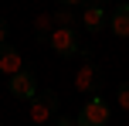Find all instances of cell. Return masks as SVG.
<instances>
[{
	"label": "cell",
	"instance_id": "cell-1",
	"mask_svg": "<svg viewBox=\"0 0 129 126\" xmlns=\"http://www.w3.org/2000/svg\"><path fill=\"white\" fill-rule=\"evenodd\" d=\"M58 92L54 89H48V92H41L38 89V95L34 99H27V116H31V123L34 126H44V123H51L54 116H58Z\"/></svg>",
	"mask_w": 129,
	"mask_h": 126
},
{
	"label": "cell",
	"instance_id": "cell-2",
	"mask_svg": "<svg viewBox=\"0 0 129 126\" xmlns=\"http://www.w3.org/2000/svg\"><path fill=\"white\" fill-rule=\"evenodd\" d=\"M109 119H112V113H109V102H105L99 92H92L88 99L82 102L78 116H75V123H78V126H109Z\"/></svg>",
	"mask_w": 129,
	"mask_h": 126
},
{
	"label": "cell",
	"instance_id": "cell-3",
	"mask_svg": "<svg viewBox=\"0 0 129 126\" xmlns=\"http://www.w3.org/2000/svg\"><path fill=\"white\" fill-rule=\"evenodd\" d=\"M48 44L58 58H78L82 55V38H78V27H54L48 34Z\"/></svg>",
	"mask_w": 129,
	"mask_h": 126
},
{
	"label": "cell",
	"instance_id": "cell-4",
	"mask_svg": "<svg viewBox=\"0 0 129 126\" xmlns=\"http://www.w3.org/2000/svg\"><path fill=\"white\" fill-rule=\"evenodd\" d=\"M7 92L14 95L17 102H27L38 95V75L31 72V68H20V72L10 75V82H7Z\"/></svg>",
	"mask_w": 129,
	"mask_h": 126
},
{
	"label": "cell",
	"instance_id": "cell-5",
	"mask_svg": "<svg viewBox=\"0 0 129 126\" xmlns=\"http://www.w3.org/2000/svg\"><path fill=\"white\" fill-rule=\"evenodd\" d=\"M82 27L88 34H102L105 27H109V10H105V4L85 0V4H82Z\"/></svg>",
	"mask_w": 129,
	"mask_h": 126
},
{
	"label": "cell",
	"instance_id": "cell-6",
	"mask_svg": "<svg viewBox=\"0 0 129 126\" xmlns=\"http://www.w3.org/2000/svg\"><path fill=\"white\" fill-rule=\"evenodd\" d=\"M99 85H102V75H99V65H92L88 58H85V65L75 72V89L78 92H99Z\"/></svg>",
	"mask_w": 129,
	"mask_h": 126
},
{
	"label": "cell",
	"instance_id": "cell-7",
	"mask_svg": "<svg viewBox=\"0 0 129 126\" xmlns=\"http://www.w3.org/2000/svg\"><path fill=\"white\" fill-rule=\"evenodd\" d=\"M109 31L116 38H129V4H119L109 14Z\"/></svg>",
	"mask_w": 129,
	"mask_h": 126
},
{
	"label": "cell",
	"instance_id": "cell-8",
	"mask_svg": "<svg viewBox=\"0 0 129 126\" xmlns=\"http://www.w3.org/2000/svg\"><path fill=\"white\" fill-rule=\"evenodd\" d=\"M20 68H24L20 51L10 48V44H0V72H4V75H14V72H20Z\"/></svg>",
	"mask_w": 129,
	"mask_h": 126
},
{
	"label": "cell",
	"instance_id": "cell-9",
	"mask_svg": "<svg viewBox=\"0 0 129 126\" xmlns=\"http://www.w3.org/2000/svg\"><path fill=\"white\" fill-rule=\"evenodd\" d=\"M51 31H54V17H51V14H41V17L34 20V34H38V41H48Z\"/></svg>",
	"mask_w": 129,
	"mask_h": 126
},
{
	"label": "cell",
	"instance_id": "cell-10",
	"mask_svg": "<svg viewBox=\"0 0 129 126\" xmlns=\"http://www.w3.org/2000/svg\"><path fill=\"white\" fill-rule=\"evenodd\" d=\"M51 17H54V27H78V17L68 10V7H64V10H54Z\"/></svg>",
	"mask_w": 129,
	"mask_h": 126
},
{
	"label": "cell",
	"instance_id": "cell-11",
	"mask_svg": "<svg viewBox=\"0 0 129 126\" xmlns=\"http://www.w3.org/2000/svg\"><path fill=\"white\" fill-rule=\"evenodd\" d=\"M116 102L122 109H129V82H119V89H116Z\"/></svg>",
	"mask_w": 129,
	"mask_h": 126
},
{
	"label": "cell",
	"instance_id": "cell-12",
	"mask_svg": "<svg viewBox=\"0 0 129 126\" xmlns=\"http://www.w3.org/2000/svg\"><path fill=\"white\" fill-rule=\"evenodd\" d=\"M54 126H78L75 116H54Z\"/></svg>",
	"mask_w": 129,
	"mask_h": 126
},
{
	"label": "cell",
	"instance_id": "cell-13",
	"mask_svg": "<svg viewBox=\"0 0 129 126\" xmlns=\"http://www.w3.org/2000/svg\"><path fill=\"white\" fill-rule=\"evenodd\" d=\"M7 31H10V27H7V20L0 17V44H7Z\"/></svg>",
	"mask_w": 129,
	"mask_h": 126
},
{
	"label": "cell",
	"instance_id": "cell-14",
	"mask_svg": "<svg viewBox=\"0 0 129 126\" xmlns=\"http://www.w3.org/2000/svg\"><path fill=\"white\" fill-rule=\"evenodd\" d=\"M58 4H61V7H82L85 0H58Z\"/></svg>",
	"mask_w": 129,
	"mask_h": 126
},
{
	"label": "cell",
	"instance_id": "cell-15",
	"mask_svg": "<svg viewBox=\"0 0 129 126\" xmlns=\"http://www.w3.org/2000/svg\"><path fill=\"white\" fill-rule=\"evenodd\" d=\"M99 4H109V0H99Z\"/></svg>",
	"mask_w": 129,
	"mask_h": 126
},
{
	"label": "cell",
	"instance_id": "cell-16",
	"mask_svg": "<svg viewBox=\"0 0 129 126\" xmlns=\"http://www.w3.org/2000/svg\"><path fill=\"white\" fill-rule=\"evenodd\" d=\"M0 126H4V123H0Z\"/></svg>",
	"mask_w": 129,
	"mask_h": 126
}]
</instances>
